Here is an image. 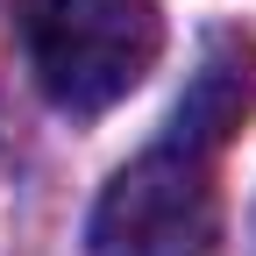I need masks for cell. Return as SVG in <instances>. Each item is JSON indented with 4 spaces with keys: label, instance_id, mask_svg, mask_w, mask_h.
<instances>
[{
    "label": "cell",
    "instance_id": "6da1fadb",
    "mask_svg": "<svg viewBox=\"0 0 256 256\" xmlns=\"http://www.w3.org/2000/svg\"><path fill=\"white\" fill-rule=\"evenodd\" d=\"M164 57L156 0H36L28 8V64L64 114H107Z\"/></svg>",
    "mask_w": 256,
    "mask_h": 256
},
{
    "label": "cell",
    "instance_id": "7a4b0ae2",
    "mask_svg": "<svg viewBox=\"0 0 256 256\" xmlns=\"http://www.w3.org/2000/svg\"><path fill=\"white\" fill-rule=\"evenodd\" d=\"M220 242V200L206 156L150 150L121 164L86 220V256H214Z\"/></svg>",
    "mask_w": 256,
    "mask_h": 256
},
{
    "label": "cell",
    "instance_id": "3957f363",
    "mask_svg": "<svg viewBox=\"0 0 256 256\" xmlns=\"http://www.w3.org/2000/svg\"><path fill=\"white\" fill-rule=\"evenodd\" d=\"M249 114H256V43L235 36V28H220V36H206L200 72H192L185 100L171 114V150L214 156L220 142H235V128Z\"/></svg>",
    "mask_w": 256,
    "mask_h": 256
}]
</instances>
